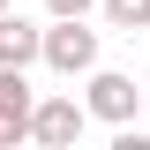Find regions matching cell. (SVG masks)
I'll return each instance as SVG.
<instances>
[{
  "mask_svg": "<svg viewBox=\"0 0 150 150\" xmlns=\"http://www.w3.org/2000/svg\"><path fill=\"white\" fill-rule=\"evenodd\" d=\"M38 60H45L53 75H90V68H98V30H90L83 15H53V30H45Z\"/></svg>",
  "mask_w": 150,
  "mask_h": 150,
  "instance_id": "cell-1",
  "label": "cell"
},
{
  "mask_svg": "<svg viewBox=\"0 0 150 150\" xmlns=\"http://www.w3.org/2000/svg\"><path fill=\"white\" fill-rule=\"evenodd\" d=\"M143 98H150V90H135V75H120V68H90V90H83V105H90V120L128 128Z\"/></svg>",
  "mask_w": 150,
  "mask_h": 150,
  "instance_id": "cell-2",
  "label": "cell"
},
{
  "mask_svg": "<svg viewBox=\"0 0 150 150\" xmlns=\"http://www.w3.org/2000/svg\"><path fill=\"white\" fill-rule=\"evenodd\" d=\"M30 112H38V90L23 68H0V150L30 143Z\"/></svg>",
  "mask_w": 150,
  "mask_h": 150,
  "instance_id": "cell-3",
  "label": "cell"
},
{
  "mask_svg": "<svg viewBox=\"0 0 150 150\" xmlns=\"http://www.w3.org/2000/svg\"><path fill=\"white\" fill-rule=\"evenodd\" d=\"M83 120H90V105H83V98H38V112H30V143L68 150L75 135H83Z\"/></svg>",
  "mask_w": 150,
  "mask_h": 150,
  "instance_id": "cell-4",
  "label": "cell"
},
{
  "mask_svg": "<svg viewBox=\"0 0 150 150\" xmlns=\"http://www.w3.org/2000/svg\"><path fill=\"white\" fill-rule=\"evenodd\" d=\"M38 45H45V30H38L30 15H8V8H0V68H30Z\"/></svg>",
  "mask_w": 150,
  "mask_h": 150,
  "instance_id": "cell-5",
  "label": "cell"
},
{
  "mask_svg": "<svg viewBox=\"0 0 150 150\" xmlns=\"http://www.w3.org/2000/svg\"><path fill=\"white\" fill-rule=\"evenodd\" d=\"M98 15H105L112 30L135 38V30H150V0H98Z\"/></svg>",
  "mask_w": 150,
  "mask_h": 150,
  "instance_id": "cell-6",
  "label": "cell"
},
{
  "mask_svg": "<svg viewBox=\"0 0 150 150\" xmlns=\"http://www.w3.org/2000/svg\"><path fill=\"white\" fill-rule=\"evenodd\" d=\"M98 0H45V15H90Z\"/></svg>",
  "mask_w": 150,
  "mask_h": 150,
  "instance_id": "cell-7",
  "label": "cell"
},
{
  "mask_svg": "<svg viewBox=\"0 0 150 150\" xmlns=\"http://www.w3.org/2000/svg\"><path fill=\"white\" fill-rule=\"evenodd\" d=\"M0 8H8V0H0Z\"/></svg>",
  "mask_w": 150,
  "mask_h": 150,
  "instance_id": "cell-8",
  "label": "cell"
},
{
  "mask_svg": "<svg viewBox=\"0 0 150 150\" xmlns=\"http://www.w3.org/2000/svg\"><path fill=\"white\" fill-rule=\"evenodd\" d=\"M143 83H150V75H143Z\"/></svg>",
  "mask_w": 150,
  "mask_h": 150,
  "instance_id": "cell-9",
  "label": "cell"
}]
</instances>
